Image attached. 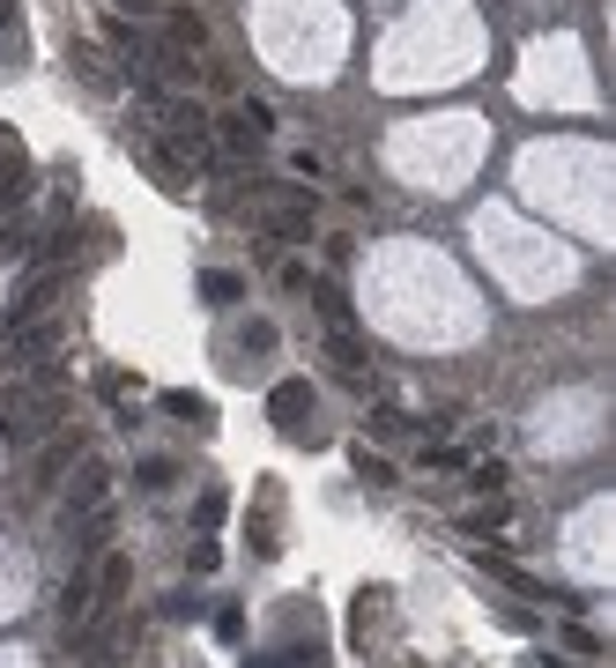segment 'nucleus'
Returning a JSON list of instances; mask_svg holds the SVG:
<instances>
[{
  "label": "nucleus",
  "instance_id": "15",
  "mask_svg": "<svg viewBox=\"0 0 616 668\" xmlns=\"http://www.w3.org/2000/svg\"><path fill=\"white\" fill-rule=\"evenodd\" d=\"M327 357H335L342 371H357V364H365V357H357V335H349V327H335V335H327Z\"/></svg>",
  "mask_w": 616,
  "mask_h": 668
},
{
  "label": "nucleus",
  "instance_id": "1",
  "mask_svg": "<svg viewBox=\"0 0 616 668\" xmlns=\"http://www.w3.org/2000/svg\"><path fill=\"white\" fill-rule=\"evenodd\" d=\"M208 134H216L223 156H253V148L275 134V104H268V97H238L216 126H208Z\"/></svg>",
  "mask_w": 616,
  "mask_h": 668
},
{
  "label": "nucleus",
  "instance_id": "2",
  "mask_svg": "<svg viewBox=\"0 0 616 668\" xmlns=\"http://www.w3.org/2000/svg\"><path fill=\"white\" fill-rule=\"evenodd\" d=\"M60 282H68V275L60 268H38L23 282V290L8 297V327H30V320H52V305H60Z\"/></svg>",
  "mask_w": 616,
  "mask_h": 668
},
{
  "label": "nucleus",
  "instance_id": "8",
  "mask_svg": "<svg viewBox=\"0 0 616 668\" xmlns=\"http://www.w3.org/2000/svg\"><path fill=\"white\" fill-rule=\"evenodd\" d=\"M268 230L290 238V246H305V238H312V208H305V201H283V208H268Z\"/></svg>",
  "mask_w": 616,
  "mask_h": 668
},
{
  "label": "nucleus",
  "instance_id": "23",
  "mask_svg": "<svg viewBox=\"0 0 616 668\" xmlns=\"http://www.w3.org/2000/svg\"><path fill=\"white\" fill-rule=\"evenodd\" d=\"M172 475H178L172 461H148V469H142V491H164V483H172Z\"/></svg>",
  "mask_w": 616,
  "mask_h": 668
},
{
  "label": "nucleus",
  "instance_id": "13",
  "mask_svg": "<svg viewBox=\"0 0 616 668\" xmlns=\"http://www.w3.org/2000/svg\"><path fill=\"white\" fill-rule=\"evenodd\" d=\"M164 409H172L178 423H208V417H216V409H208V394H186V387H172V394H164Z\"/></svg>",
  "mask_w": 616,
  "mask_h": 668
},
{
  "label": "nucleus",
  "instance_id": "20",
  "mask_svg": "<svg viewBox=\"0 0 616 668\" xmlns=\"http://www.w3.org/2000/svg\"><path fill=\"white\" fill-rule=\"evenodd\" d=\"M223 513H230V497H223V491L201 497V527H223Z\"/></svg>",
  "mask_w": 616,
  "mask_h": 668
},
{
  "label": "nucleus",
  "instance_id": "18",
  "mask_svg": "<svg viewBox=\"0 0 616 668\" xmlns=\"http://www.w3.org/2000/svg\"><path fill=\"white\" fill-rule=\"evenodd\" d=\"M68 461H74V445H68V439H52V445H45V469H38V483H52V475L68 469Z\"/></svg>",
  "mask_w": 616,
  "mask_h": 668
},
{
  "label": "nucleus",
  "instance_id": "11",
  "mask_svg": "<svg viewBox=\"0 0 616 668\" xmlns=\"http://www.w3.org/2000/svg\"><path fill=\"white\" fill-rule=\"evenodd\" d=\"M461 527H469V535H505V527H513V505H505V497H491V505H483V513H469Z\"/></svg>",
  "mask_w": 616,
  "mask_h": 668
},
{
  "label": "nucleus",
  "instance_id": "17",
  "mask_svg": "<svg viewBox=\"0 0 616 668\" xmlns=\"http://www.w3.org/2000/svg\"><path fill=\"white\" fill-rule=\"evenodd\" d=\"M423 469H469V453L461 445H423Z\"/></svg>",
  "mask_w": 616,
  "mask_h": 668
},
{
  "label": "nucleus",
  "instance_id": "21",
  "mask_svg": "<svg viewBox=\"0 0 616 668\" xmlns=\"http://www.w3.org/2000/svg\"><path fill=\"white\" fill-rule=\"evenodd\" d=\"M186 565H194V572H216L223 549H216V543H194V549H186Z\"/></svg>",
  "mask_w": 616,
  "mask_h": 668
},
{
  "label": "nucleus",
  "instance_id": "4",
  "mask_svg": "<svg viewBox=\"0 0 616 668\" xmlns=\"http://www.w3.org/2000/svg\"><path fill=\"white\" fill-rule=\"evenodd\" d=\"M268 417L283 423V431H297V423L312 417V379H275L268 387Z\"/></svg>",
  "mask_w": 616,
  "mask_h": 668
},
{
  "label": "nucleus",
  "instance_id": "19",
  "mask_svg": "<svg viewBox=\"0 0 616 668\" xmlns=\"http://www.w3.org/2000/svg\"><path fill=\"white\" fill-rule=\"evenodd\" d=\"M290 172H297V178H320V172H327V156H320V148H297Z\"/></svg>",
  "mask_w": 616,
  "mask_h": 668
},
{
  "label": "nucleus",
  "instance_id": "25",
  "mask_svg": "<svg viewBox=\"0 0 616 668\" xmlns=\"http://www.w3.org/2000/svg\"><path fill=\"white\" fill-rule=\"evenodd\" d=\"M8 30H16V0H0V38H8Z\"/></svg>",
  "mask_w": 616,
  "mask_h": 668
},
{
  "label": "nucleus",
  "instance_id": "7",
  "mask_svg": "<svg viewBox=\"0 0 616 668\" xmlns=\"http://www.w3.org/2000/svg\"><path fill=\"white\" fill-rule=\"evenodd\" d=\"M104 491H112V469H104V461H90V469L74 475V497H68V513H97V505H104Z\"/></svg>",
  "mask_w": 616,
  "mask_h": 668
},
{
  "label": "nucleus",
  "instance_id": "26",
  "mask_svg": "<svg viewBox=\"0 0 616 668\" xmlns=\"http://www.w3.org/2000/svg\"><path fill=\"white\" fill-rule=\"evenodd\" d=\"M112 8H134V16H148V0H112Z\"/></svg>",
  "mask_w": 616,
  "mask_h": 668
},
{
  "label": "nucleus",
  "instance_id": "24",
  "mask_svg": "<svg viewBox=\"0 0 616 668\" xmlns=\"http://www.w3.org/2000/svg\"><path fill=\"white\" fill-rule=\"evenodd\" d=\"M238 342H246V349H275V327H268V320H253L246 335H238Z\"/></svg>",
  "mask_w": 616,
  "mask_h": 668
},
{
  "label": "nucleus",
  "instance_id": "22",
  "mask_svg": "<svg viewBox=\"0 0 616 668\" xmlns=\"http://www.w3.org/2000/svg\"><path fill=\"white\" fill-rule=\"evenodd\" d=\"M283 290H312V268L305 260H283Z\"/></svg>",
  "mask_w": 616,
  "mask_h": 668
},
{
  "label": "nucleus",
  "instance_id": "12",
  "mask_svg": "<svg viewBox=\"0 0 616 668\" xmlns=\"http://www.w3.org/2000/svg\"><path fill=\"white\" fill-rule=\"evenodd\" d=\"M0 260H38V230H23V223H0Z\"/></svg>",
  "mask_w": 616,
  "mask_h": 668
},
{
  "label": "nucleus",
  "instance_id": "10",
  "mask_svg": "<svg viewBox=\"0 0 616 668\" xmlns=\"http://www.w3.org/2000/svg\"><path fill=\"white\" fill-rule=\"evenodd\" d=\"M349 461H357V475H365L371 491H387V483H401V475H394V461H387V453H371V445H357Z\"/></svg>",
  "mask_w": 616,
  "mask_h": 668
},
{
  "label": "nucleus",
  "instance_id": "14",
  "mask_svg": "<svg viewBox=\"0 0 616 668\" xmlns=\"http://www.w3.org/2000/svg\"><path fill=\"white\" fill-rule=\"evenodd\" d=\"M126 579H134V557H120V549H112V557H104V572H97V594L112 602V594H126Z\"/></svg>",
  "mask_w": 616,
  "mask_h": 668
},
{
  "label": "nucleus",
  "instance_id": "6",
  "mask_svg": "<svg viewBox=\"0 0 616 668\" xmlns=\"http://www.w3.org/2000/svg\"><path fill=\"white\" fill-rule=\"evenodd\" d=\"M97 602H104V594H97V579H90V572H74V579H68V594H60V617H68L74 631H82V624L97 617Z\"/></svg>",
  "mask_w": 616,
  "mask_h": 668
},
{
  "label": "nucleus",
  "instance_id": "3",
  "mask_svg": "<svg viewBox=\"0 0 616 668\" xmlns=\"http://www.w3.org/2000/svg\"><path fill=\"white\" fill-rule=\"evenodd\" d=\"M30 194H38V178H30L23 142H0V216H8V208H23Z\"/></svg>",
  "mask_w": 616,
  "mask_h": 668
},
{
  "label": "nucleus",
  "instance_id": "5",
  "mask_svg": "<svg viewBox=\"0 0 616 668\" xmlns=\"http://www.w3.org/2000/svg\"><path fill=\"white\" fill-rule=\"evenodd\" d=\"M201 45H208V23H201L194 8H172V16H164V52L186 60V52H201Z\"/></svg>",
  "mask_w": 616,
  "mask_h": 668
},
{
  "label": "nucleus",
  "instance_id": "9",
  "mask_svg": "<svg viewBox=\"0 0 616 668\" xmlns=\"http://www.w3.org/2000/svg\"><path fill=\"white\" fill-rule=\"evenodd\" d=\"M201 297H208L216 312H230V305L246 297V275H238V268H208V275H201Z\"/></svg>",
  "mask_w": 616,
  "mask_h": 668
},
{
  "label": "nucleus",
  "instance_id": "16",
  "mask_svg": "<svg viewBox=\"0 0 616 668\" xmlns=\"http://www.w3.org/2000/svg\"><path fill=\"white\" fill-rule=\"evenodd\" d=\"M469 483H475V491H505V461H497V453H491V461H475Z\"/></svg>",
  "mask_w": 616,
  "mask_h": 668
}]
</instances>
